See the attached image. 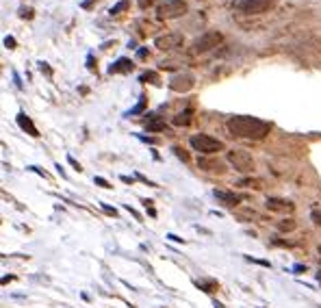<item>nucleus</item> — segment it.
<instances>
[{
  "label": "nucleus",
  "instance_id": "nucleus-20",
  "mask_svg": "<svg viewBox=\"0 0 321 308\" xmlns=\"http://www.w3.org/2000/svg\"><path fill=\"white\" fill-rule=\"evenodd\" d=\"M143 107H145V98H141V102H139V104H137V107H135V109H130V111H128V115L141 113V111H143Z\"/></svg>",
  "mask_w": 321,
  "mask_h": 308
},
{
  "label": "nucleus",
  "instance_id": "nucleus-14",
  "mask_svg": "<svg viewBox=\"0 0 321 308\" xmlns=\"http://www.w3.org/2000/svg\"><path fill=\"white\" fill-rule=\"evenodd\" d=\"M145 128L148 130H163L165 128V122H163L161 117H156V115H150L148 122H145Z\"/></svg>",
  "mask_w": 321,
  "mask_h": 308
},
{
  "label": "nucleus",
  "instance_id": "nucleus-4",
  "mask_svg": "<svg viewBox=\"0 0 321 308\" xmlns=\"http://www.w3.org/2000/svg\"><path fill=\"white\" fill-rule=\"evenodd\" d=\"M156 13H159L161 20H176L187 13V2L184 0H165V2L159 4Z\"/></svg>",
  "mask_w": 321,
  "mask_h": 308
},
{
  "label": "nucleus",
  "instance_id": "nucleus-3",
  "mask_svg": "<svg viewBox=\"0 0 321 308\" xmlns=\"http://www.w3.org/2000/svg\"><path fill=\"white\" fill-rule=\"evenodd\" d=\"M221 43V33L217 31H206L202 33V35L198 37L193 43H191V52L193 54H204L209 50H213V48H217Z\"/></svg>",
  "mask_w": 321,
  "mask_h": 308
},
{
  "label": "nucleus",
  "instance_id": "nucleus-11",
  "mask_svg": "<svg viewBox=\"0 0 321 308\" xmlns=\"http://www.w3.org/2000/svg\"><path fill=\"white\" fill-rule=\"evenodd\" d=\"M133 70V61L130 59H117L115 63L108 68V74H117V72H130Z\"/></svg>",
  "mask_w": 321,
  "mask_h": 308
},
{
  "label": "nucleus",
  "instance_id": "nucleus-16",
  "mask_svg": "<svg viewBox=\"0 0 321 308\" xmlns=\"http://www.w3.org/2000/svg\"><path fill=\"white\" fill-rule=\"evenodd\" d=\"M278 230L280 232H291V230H295V222L293 219H282L278 224Z\"/></svg>",
  "mask_w": 321,
  "mask_h": 308
},
{
  "label": "nucleus",
  "instance_id": "nucleus-24",
  "mask_svg": "<svg viewBox=\"0 0 321 308\" xmlns=\"http://www.w3.org/2000/svg\"><path fill=\"white\" fill-rule=\"evenodd\" d=\"M91 2H94V0H85L83 7H85V9H89V7H91Z\"/></svg>",
  "mask_w": 321,
  "mask_h": 308
},
{
  "label": "nucleus",
  "instance_id": "nucleus-18",
  "mask_svg": "<svg viewBox=\"0 0 321 308\" xmlns=\"http://www.w3.org/2000/svg\"><path fill=\"white\" fill-rule=\"evenodd\" d=\"M145 80H152L154 85H159V76H156L154 72H145L143 76H141V82H145Z\"/></svg>",
  "mask_w": 321,
  "mask_h": 308
},
{
  "label": "nucleus",
  "instance_id": "nucleus-7",
  "mask_svg": "<svg viewBox=\"0 0 321 308\" xmlns=\"http://www.w3.org/2000/svg\"><path fill=\"white\" fill-rule=\"evenodd\" d=\"M193 85H195V78H193L191 72H180V74L172 76V80H170V89L172 91H178V93L189 91Z\"/></svg>",
  "mask_w": 321,
  "mask_h": 308
},
{
  "label": "nucleus",
  "instance_id": "nucleus-23",
  "mask_svg": "<svg viewBox=\"0 0 321 308\" xmlns=\"http://www.w3.org/2000/svg\"><path fill=\"white\" fill-rule=\"evenodd\" d=\"M4 43H7V46H15V41L11 39V37H7V39H4Z\"/></svg>",
  "mask_w": 321,
  "mask_h": 308
},
{
  "label": "nucleus",
  "instance_id": "nucleus-8",
  "mask_svg": "<svg viewBox=\"0 0 321 308\" xmlns=\"http://www.w3.org/2000/svg\"><path fill=\"white\" fill-rule=\"evenodd\" d=\"M182 43V35L180 33H167V35H161L154 39V46L159 48V50H174V48H178Z\"/></svg>",
  "mask_w": 321,
  "mask_h": 308
},
{
  "label": "nucleus",
  "instance_id": "nucleus-12",
  "mask_svg": "<svg viewBox=\"0 0 321 308\" xmlns=\"http://www.w3.org/2000/svg\"><path fill=\"white\" fill-rule=\"evenodd\" d=\"M200 167L206 169V172H213V174H224L226 169H224V163L221 161H200Z\"/></svg>",
  "mask_w": 321,
  "mask_h": 308
},
{
  "label": "nucleus",
  "instance_id": "nucleus-19",
  "mask_svg": "<svg viewBox=\"0 0 321 308\" xmlns=\"http://www.w3.org/2000/svg\"><path fill=\"white\" fill-rule=\"evenodd\" d=\"M311 219L317 224V226H321V208H315V211L311 213Z\"/></svg>",
  "mask_w": 321,
  "mask_h": 308
},
{
  "label": "nucleus",
  "instance_id": "nucleus-25",
  "mask_svg": "<svg viewBox=\"0 0 321 308\" xmlns=\"http://www.w3.org/2000/svg\"><path fill=\"white\" fill-rule=\"evenodd\" d=\"M317 280H319V284H321V271L317 273Z\"/></svg>",
  "mask_w": 321,
  "mask_h": 308
},
{
  "label": "nucleus",
  "instance_id": "nucleus-15",
  "mask_svg": "<svg viewBox=\"0 0 321 308\" xmlns=\"http://www.w3.org/2000/svg\"><path fill=\"white\" fill-rule=\"evenodd\" d=\"M189 122H191V111H184V113H178L176 117L172 119L174 126H187Z\"/></svg>",
  "mask_w": 321,
  "mask_h": 308
},
{
  "label": "nucleus",
  "instance_id": "nucleus-21",
  "mask_svg": "<svg viewBox=\"0 0 321 308\" xmlns=\"http://www.w3.org/2000/svg\"><path fill=\"white\" fill-rule=\"evenodd\" d=\"M241 185H252L254 187V189H260V183H258V180H241Z\"/></svg>",
  "mask_w": 321,
  "mask_h": 308
},
{
  "label": "nucleus",
  "instance_id": "nucleus-6",
  "mask_svg": "<svg viewBox=\"0 0 321 308\" xmlns=\"http://www.w3.org/2000/svg\"><path fill=\"white\" fill-rule=\"evenodd\" d=\"M274 4H276V0H239L237 9L248 15H258V13L269 11Z\"/></svg>",
  "mask_w": 321,
  "mask_h": 308
},
{
  "label": "nucleus",
  "instance_id": "nucleus-9",
  "mask_svg": "<svg viewBox=\"0 0 321 308\" xmlns=\"http://www.w3.org/2000/svg\"><path fill=\"white\" fill-rule=\"evenodd\" d=\"M267 208L274 213H291L293 208V202L291 200H282V197H267Z\"/></svg>",
  "mask_w": 321,
  "mask_h": 308
},
{
  "label": "nucleus",
  "instance_id": "nucleus-5",
  "mask_svg": "<svg viewBox=\"0 0 321 308\" xmlns=\"http://www.w3.org/2000/svg\"><path fill=\"white\" fill-rule=\"evenodd\" d=\"M228 163L241 174H252L254 169V158L246 150H230L228 152Z\"/></svg>",
  "mask_w": 321,
  "mask_h": 308
},
{
  "label": "nucleus",
  "instance_id": "nucleus-10",
  "mask_svg": "<svg viewBox=\"0 0 321 308\" xmlns=\"http://www.w3.org/2000/svg\"><path fill=\"white\" fill-rule=\"evenodd\" d=\"M215 197H217V200H219L221 202V204H224V206H237L239 204V202H241L243 200V197L241 195H237V193H232V191H215V193H213Z\"/></svg>",
  "mask_w": 321,
  "mask_h": 308
},
{
  "label": "nucleus",
  "instance_id": "nucleus-17",
  "mask_svg": "<svg viewBox=\"0 0 321 308\" xmlns=\"http://www.w3.org/2000/svg\"><path fill=\"white\" fill-rule=\"evenodd\" d=\"M126 9H128V0H122V2H117L115 7H111V11H108V13L117 15V13H122V11H126Z\"/></svg>",
  "mask_w": 321,
  "mask_h": 308
},
{
  "label": "nucleus",
  "instance_id": "nucleus-1",
  "mask_svg": "<svg viewBox=\"0 0 321 308\" xmlns=\"http://www.w3.org/2000/svg\"><path fill=\"white\" fill-rule=\"evenodd\" d=\"M226 126L230 130V135L237 137V139H263L271 130L269 122L252 117V115H232Z\"/></svg>",
  "mask_w": 321,
  "mask_h": 308
},
{
  "label": "nucleus",
  "instance_id": "nucleus-13",
  "mask_svg": "<svg viewBox=\"0 0 321 308\" xmlns=\"http://www.w3.org/2000/svg\"><path fill=\"white\" fill-rule=\"evenodd\" d=\"M18 124H20V128H22V130H29V135H31V137H39L37 128L33 126V122H31L29 117H26L24 113H20V115H18Z\"/></svg>",
  "mask_w": 321,
  "mask_h": 308
},
{
  "label": "nucleus",
  "instance_id": "nucleus-26",
  "mask_svg": "<svg viewBox=\"0 0 321 308\" xmlns=\"http://www.w3.org/2000/svg\"><path fill=\"white\" fill-rule=\"evenodd\" d=\"M319 254H321V245H319Z\"/></svg>",
  "mask_w": 321,
  "mask_h": 308
},
{
  "label": "nucleus",
  "instance_id": "nucleus-2",
  "mask_svg": "<svg viewBox=\"0 0 321 308\" xmlns=\"http://www.w3.org/2000/svg\"><path fill=\"white\" fill-rule=\"evenodd\" d=\"M189 146H191L195 152L209 154V156H211V154H217V152L224 150V141L215 139V137H211V135H204V133L189 137Z\"/></svg>",
  "mask_w": 321,
  "mask_h": 308
},
{
  "label": "nucleus",
  "instance_id": "nucleus-22",
  "mask_svg": "<svg viewBox=\"0 0 321 308\" xmlns=\"http://www.w3.org/2000/svg\"><path fill=\"white\" fill-rule=\"evenodd\" d=\"M152 2H154V0H139V7H141V9H145V7H150Z\"/></svg>",
  "mask_w": 321,
  "mask_h": 308
}]
</instances>
